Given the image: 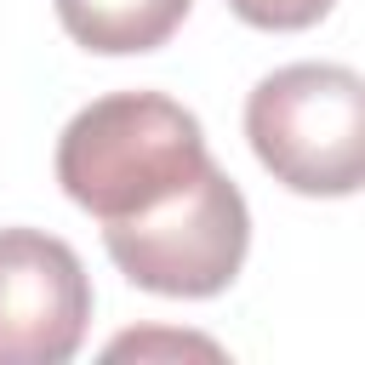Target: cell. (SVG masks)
<instances>
[{"label": "cell", "instance_id": "1", "mask_svg": "<svg viewBox=\"0 0 365 365\" xmlns=\"http://www.w3.org/2000/svg\"><path fill=\"white\" fill-rule=\"evenodd\" d=\"M205 165L200 120L160 91H108L57 137V182L103 228L171 205Z\"/></svg>", "mask_w": 365, "mask_h": 365}, {"label": "cell", "instance_id": "2", "mask_svg": "<svg viewBox=\"0 0 365 365\" xmlns=\"http://www.w3.org/2000/svg\"><path fill=\"white\" fill-rule=\"evenodd\" d=\"M251 154L274 182L314 200L365 182V80L342 63H285L245 97Z\"/></svg>", "mask_w": 365, "mask_h": 365}, {"label": "cell", "instance_id": "3", "mask_svg": "<svg viewBox=\"0 0 365 365\" xmlns=\"http://www.w3.org/2000/svg\"><path fill=\"white\" fill-rule=\"evenodd\" d=\"M103 245L114 268L154 297H217L234 285L251 251V211L228 171L211 160L171 205L131 222H108Z\"/></svg>", "mask_w": 365, "mask_h": 365}, {"label": "cell", "instance_id": "4", "mask_svg": "<svg viewBox=\"0 0 365 365\" xmlns=\"http://www.w3.org/2000/svg\"><path fill=\"white\" fill-rule=\"evenodd\" d=\"M91 325V279L68 240L0 228V365H63Z\"/></svg>", "mask_w": 365, "mask_h": 365}, {"label": "cell", "instance_id": "5", "mask_svg": "<svg viewBox=\"0 0 365 365\" xmlns=\"http://www.w3.org/2000/svg\"><path fill=\"white\" fill-rule=\"evenodd\" d=\"M51 6L74 46L103 57H137L165 46L194 0H51Z\"/></svg>", "mask_w": 365, "mask_h": 365}, {"label": "cell", "instance_id": "6", "mask_svg": "<svg viewBox=\"0 0 365 365\" xmlns=\"http://www.w3.org/2000/svg\"><path fill=\"white\" fill-rule=\"evenodd\" d=\"M240 23L251 29H268V34H297V29H314L336 0H228Z\"/></svg>", "mask_w": 365, "mask_h": 365}, {"label": "cell", "instance_id": "7", "mask_svg": "<svg viewBox=\"0 0 365 365\" xmlns=\"http://www.w3.org/2000/svg\"><path fill=\"white\" fill-rule=\"evenodd\" d=\"M120 354H137V359H148V354H205V359H222L217 342H205V336H171V331L114 336V342H108V359H120Z\"/></svg>", "mask_w": 365, "mask_h": 365}]
</instances>
